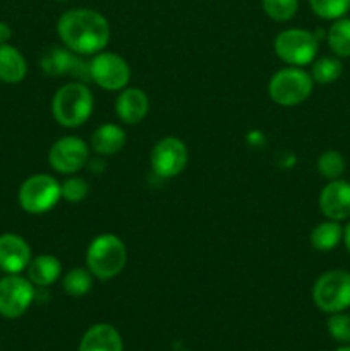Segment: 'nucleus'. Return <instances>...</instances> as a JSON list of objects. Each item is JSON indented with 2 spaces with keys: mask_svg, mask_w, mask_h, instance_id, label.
I'll use <instances>...</instances> for the list:
<instances>
[{
  "mask_svg": "<svg viewBox=\"0 0 350 351\" xmlns=\"http://www.w3.org/2000/svg\"><path fill=\"white\" fill-rule=\"evenodd\" d=\"M328 332L335 341L342 345H350V315L343 312L329 314Z\"/></svg>",
  "mask_w": 350,
  "mask_h": 351,
  "instance_id": "28",
  "label": "nucleus"
},
{
  "mask_svg": "<svg viewBox=\"0 0 350 351\" xmlns=\"http://www.w3.org/2000/svg\"><path fill=\"white\" fill-rule=\"evenodd\" d=\"M127 263V249L122 240L112 233H103L91 240L86 250V266L98 280H112L120 274Z\"/></svg>",
  "mask_w": 350,
  "mask_h": 351,
  "instance_id": "3",
  "label": "nucleus"
},
{
  "mask_svg": "<svg viewBox=\"0 0 350 351\" xmlns=\"http://www.w3.org/2000/svg\"><path fill=\"white\" fill-rule=\"evenodd\" d=\"M150 112L148 95L139 88H124L117 96L115 113L124 123H139Z\"/></svg>",
  "mask_w": 350,
  "mask_h": 351,
  "instance_id": "15",
  "label": "nucleus"
},
{
  "mask_svg": "<svg viewBox=\"0 0 350 351\" xmlns=\"http://www.w3.org/2000/svg\"><path fill=\"white\" fill-rule=\"evenodd\" d=\"M263 9L268 17L285 23L297 14L299 0H263Z\"/></svg>",
  "mask_w": 350,
  "mask_h": 351,
  "instance_id": "26",
  "label": "nucleus"
},
{
  "mask_svg": "<svg viewBox=\"0 0 350 351\" xmlns=\"http://www.w3.org/2000/svg\"><path fill=\"white\" fill-rule=\"evenodd\" d=\"M318 170L326 180L342 178L343 171H345V158L335 149L325 151L318 160Z\"/></svg>",
  "mask_w": 350,
  "mask_h": 351,
  "instance_id": "25",
  "label": "nucleus"
},
{
  "mask_svg": "<svg viewBox=\"0 0 350 351\" xmlns=\"http://www.w3.org/2000/svg\"><path fill=\"white\" fill-rule=\"evenodd\" d=\"M27 74L24 55L9 43L0 45V81L5 84H17Z\"/></svg>",
  "mask_w": 350,
  "mask_h": 351,
  "instance_id": "19",
  "label": "nucleus"
},
{
  "mask_svg": "<svg viewBox=\"0 0 350 351\" xmlns=\"http://www.w3.org/2000/svg\"><path fill=\"white\" fill-rule=\"evenodd\" d=\"M31 247L14 233L0 235V269L5 274H21L31 263Z\"/></svg>",
  "mask_w": 350,
  "mask_h": 351,
  "instance_id": "13",
  "label": "nucleus"
},
{
  "mask_svg": "<svg viewBox=\"0 0 350 351\" xmlns=\"http://www.w3.org/2000/svg\"><path fill=\"white\" fill-rule=\"evenodd\" d=\"M62 288L72 298H81L88 295L93 288V274L84 267H74L67 271L62 280Z\"/></svg>",
  "mask_w": 350,
  "mask_h": 351,
  "instance_id": "22",
  "label": "nucleus"
},
{
  "mask_svg": "<svg viewBox=\"0 0 350 351\" xmlns=\"http://www.w3.org/2000/svg\"><path fill=\"white\" fill-rule=\"evenodd\" d=\"M57 33L65 48L78 55H96L110 41V24L93 9H71L60 16Z\"/></svg>",
  "mask_w": 350,
  "mask_h": 351,
  "instance_id": "1",
  "label": "nucleus"
},
{
  "mask_svg": "<svg viewBox=\"0 0 350 351\" xmlns=\"http://www.w3.org/2000/svg\"><path fill=\"white\" fill-rule=\"evenodd\" d=\"M189 153L178 137H163L151 151V168L160 178H174L187 167Z\"/></svg>",
  "mask_w": 350,
  "mask_h": 351,
  "instance_id": "11",
  "label": "nucleus"
},
{
  "mask_svg": "<svg viewBox=\"0 0 350 351\" xmlns=\"http://www.w3.org/2000/svg\"><path fill=\"white\" fill-rule=\"evenodd\" d=\"M89 77L106 91H122L130 79V67L120 55L100 51L88 64Z\"/></svg>",
  "mask_w": 350,
  "mask_h": 351,
  "instance_id": "8",
  "label": "nucleus"
},
{
  "mask_svg": "<svg viewBox=\"0 0 350 351\" xmlns=\"http://www.w3.org/2000/svg\"><path fill=\"white\" fill-rule=\"evenodd\" d=\"M312 300L319 311L336 314L350 308V273L343 269L326 271L316 280Z\"/></svg>",
  "mask_w": 350,
  "mask_h": 351,
  "instance_id": "5",
  "label": "nucleus"
},
{
  "mask_svg": "<svg viewBox=\"0 0 350 351\" xmlns=\"http://www.w3.org/2000/svg\"><path fill=\"white\" fill-rule=\"evenodd\" d=\"M95 106V98L84 82L64 84L51 99V115L58 125L75 129L88 122Z\"/></svg>",
  "mask_w": 350,
  "mask_h": 351,
  "instance_id": "2",
  "label": "nucleus"
},
{
  "mask_svg": "<svg viewBox=\"0 0 350 351\" xmlns=\"http://www.w3.org/2000/svg\"><path fill=\"white\" fill-rule=\"evenodd\" d=\"M89 146L75 136H65L55 141L48 153V163L57 173L74 175L88 165Z\"/></svg>",
  "mask_w": 350,
  "mask_h": 351,
  "instance_id": "10",
  "label": "nucleus"
},
{
  "mask_svg": "<svg viewBox=\"0 0 350 351\" xmlns=\"http://www.w3.org/2000/svg\"><path fill=\"white\" fill-rule=\"evenodd\" d=\"M34 300V285L21 274H7L0 280V315L17 319L27 312Z\"/></svg>",
  "mask_w": 350,
  "mask_h": 351,
  "instance_id": "9",
  "label": "nucleus"
},
{
  "mask_svg": "<svg viewBox=\"0 0 350 351\" xmlns=\"http://www.w3.org/2000/svg\"><path fill=\"white\" fill-rule=\"evenodd\" d=\"M312 12L321 19L336 21L350 10V0H309Z\"/></svg>",
  "mask_w": 350,
  "mask_h": 351,
  "instance_id": "24",
  "label": "nucleus"
},
{
  "mask_svg": "<svg viewBox=\"0 0 350 351\" xmlns=\"http://www.w3.org/2000/svg\"><path fill=\"white\" fill-rule=\"evenodd\" d=\"M10 36H12V29H10V26L7 23H3V21H0V45L7 43V41L10 40Z\"/></svg>",
  "mask_w": 350,
  "mask_h": 351,
  "instance_id": "29",
  "label": "nucleus"
},
{
  "mask_svg": "<svg viewBox=\"0 0 350 351\" xmlns=\"http://www.w3.org/2000/svg\"><path fill=\"white\" fill-rule=\"evenodd\" d=\"M126 146V132L117 123H103L93 132L91 147L96 154L112 156Z\"/></svg>",
  "mask_w": 350,
  "mask_h": 351,
  "instance_id": "18",
  "label": "nucleus"
},
{
  "mask_svg": "<svg viewBox=\"0 0 350 351\" xmlns=\"http://www.w3.org/2000/svg\"><path fill=\"white\" fill-rule=\"evenodd\" d=\"M27 280L34 285V287H50L55 281L60 278L62 274V264L60 261L50 254H41L31 259L27 264Z\"/></svg>",
  "mask_w": 350,
  "mask_h": 351,
  "instance_id": "17",
  "label": "nucleus"
},
{
  "mask_svg": "<svg viewBox=\"0 0 350 351\" xmlns=\"http://www.w3.org/2000/svg\"><path fill=\"white\" fill-rule=\"evenodd\" d=\"M312 81L311 74L302 71L301 67H285L278 71L268 84V95L277 105L295 106L305 101L311 96Z\"/></svg>",
  "mask_w": 350,
  "mask_h": 351,
  "instance_id": "4",
  "label": "nucleus"
},
{
  "mask_svg": "<svg viewBox=\"0 0 350 351\" xmlns=\"http://www.w3.org/2000/svg\"><path fill=\"white\" fill-rule=\"evenodd\" d=\"M41 69L48 75H72V77H89V67L78 58V53L69 48H50L41 57Z\"/></svg>",
  "mask_w": 350,
  "mask_h": 351,
  "instance_id": "14",
  "label": "nucleus"
},
{
  "mask_svg": "<svg viewBox=\"0 0 350 351\" xmlns=\"http://www.w3.org/2000/svg\"><path fill=\"white\" fill-rule=\"evenodd\" d=\"M62 199H65L71 204H78V202L84 201L86 195L89 192V185L84 178L81 177H69L65 178L64 184H60Z\"/></svg>",
  "mask_w": 350,
  "mask_h": 351,
  "instance_id": "27",
  "label": "nucleus"
},
{
  "mask_svg": "<svg viewBox=\"0 0 350 351\" xmlns=\"http://www.w3.org/2000/svg\"><path fill=\"white\" fill-rule=\"evenodd\" d=\"M343 240V228L338 221H323L311 232V243L319 252H329L336 249L338 243Z\"/></svg>",
  "mask_w": 350,
  "mask_h": 351,
  "instance_id": "20",
  "label": "nucleus"
},
{
  "mask_svg": "<svg viewBox=\"0 0 350 351\" xmlns=\"http://www.w3.org/2000/svg\"><path fill=\"white\" fill-rule=\"evenodd\" d=\"M79 351H124L122 336L112 324H95L82 335Z\"/></svg>",
  "mask_w": 350,
  "mask_h": 351,
  "instance_id": "16",
  "label": "nucleus"
},
{
  "mask_svg": "<svg viewBox=\"0 0 350 351\" xmlns=\"http://www.w3.org/2000/svg\"><path fill=\"white\" fill-rule=\"evenodd\" d=\"M342 62L336 57H321L312 64V81L319 84H331L342 75Z\"/></svg>",
  "mask_w": 350,
  "mask_h": 351,
  "instance_id": "23",
  "label": "nucleus"
},
{
  "mask_svg": "<svg viewBox=\"0 0 350 351\" xmlns=\"http://www.w3.org/2000/svg\"><path fill=\"white\" fill-rule=\"evenodd\" d=\"M319 209L333 221H343L350 218V182L336 178L329 180L319 194Z\"/></svg>",
  "mask_w": 350,
  "mask_h": 351,
  "instance_id": "12",
  "label": "nucleus"
},
{
  "mask_svg": "<svg viewBox=\"0 0 350 351\" xmlns=\"http://www.w3.org/2000/svg\"><path fill=\"white\" fill-rule=\"evenodd\" d=\"M57 2H65V0H57Z\"/></svg>",
  "mask_w": 350,
  "mask_h": 351,
  "instance_id": "32",
  "label": "nucleus"
},
{
  "mask_svg": "<svg viewBox=\"0 0 350 351\" xmlns=\"http://www.w3.org/2000/svg\"><path fill=\"white\" fill-rule=\"evenodd\" d=\"M343 242H345L347 250L350 252V223L347 225V228H343Z\"/></svg>",
  "mask_w": 350,
  "mask_h": 351,
  "instance_id": "30",
  "label": "nucleus"
},
{
  "mask_svg": "<svg viewBox=\"0 0 350 351\" xmlns=\"http://www.w3.org/2000/svg\"><path fill=\"white\" fill-rule=\"evenodd\" d=\"M318 50L319 38L307 29H285L275 40V51L278 57L294 67L311 64L318 55Z\"/></svg>",
  "mask_w": 350,
  "mask_h": 351,
  "instance_id": "7",
  "label": "nucleus"
},
{
  "mask_svg": "<svg viewBox=\"0 0 350 351\" xmlns=\"http://www.w3.org/2000/svg\"><path fill=\"white\" fill-rule=\"evenodd\" d=\"M335 351H350V345L340 346V348H338V350H335Z\"/></svg>",
  "mask_w": 350,
  "mask_h": 351,
  "instance_id": "31",
  "label": "nucleus"
},
{
  "mask_svg": "<svg viewBox=\"0 0 350 351\" xmlns=\"http://www.w3.org/2000/svg\"><path fill=\"white\" fill-rule=\"evenodd\" d=\"M326 40L336 57H350V19L347 17L336 19L329 26Z\"/></svg>",
  "mask_w": 350,
  "mask_h": 351,
  "instance_id": "21",
  "label": "nucleus"
},
{
  "mask_svg": "<svg viewBox=\"0 0 350 351\" xmlns=\"http://www.w3.org/2000/svg\"><path fill=\"white\" fill-rule=\"evenodd\" d=\"M62 199L60 184L47 173L31 175L23 182L17 194L19 206L30 215H43L57 206Z\"/></svg>",
  "mask_w": 350,
  "mask_h": 351,
  "instance_id": "6",
  "label": "nucleus"
}]
</instances>
